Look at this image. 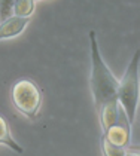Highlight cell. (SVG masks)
I'll use <instances>...</instances> for the list:
<instances>
[{"label":"cell","mask_w":140,"mask_h":156,"mask_svg":"<svg viewBox=\"0 0 140 156\" xmlns=\"http://www.w3.org/2000/svg\"><path fill=\"white\" fill-rule=\"evenodd\" d=\"M88 37H90V49H91V91H93L95 110H98L106 101L116 98L119 80L110 72V69L107 67V64L100 54L95 31L91 30Z\"/></svg>","instance_id":"1"},{"label":"cell","mask_w":140,"mask_h":156,"mask_svg":"<svg viewBox=\"0 0 140 156\" xmlns=\"http://www.w3.org/2000/svg\"><path fill=\"white\" fill-rule=\"evenodd\" d=\"M139 49L134 52L133 58L130 61L128 67L124 73L122 79L118 83V103L124 108L130 123L133 125L136 110H137V103H139Z\"/></svg>","instance_id":"2"},{"label":"cell","mask_w":140,"mask_h":156,"mask_svg":"<svg viewBox=\"0 0 140 156\" xmlns=\"http://www.w3.org/2000/svg\"><path fill=\"white\" fill-rule=\"evenodd\" d=\"M13 107L27 118H35L42 104V89L31 79H20L12 85Z\"/></svg>","instance_id":"3"},{"label":"cell","mask_w":140,"mask_h":156,"mask_svg":"<svg viewBox=\"0 0 140 156\" xmlns=\"http://www.w3.org/2000/svg\"><path fill=\"white\" fill-rule=\"evenodd\" d=\"M103 137L110 144H115L119 147H127L131 138V123L124 112V108L119 107L118 118L112 126H109L106 131H103Z\"/></svg>","instance_id":"4"},{"label":"cell","mask_w":140,"mask_h":156,"mask_svg":"<svg viewBox=\"0 0 140 156\" xmlns=\"http://www.w3.org/2000/svg\"><path fill=\"white\" fill-rule=\"evenodd\" d=\"M30 18H21V16H13L11 15L5 21L0 23V40L12 39V37L20 36L27 27Z\"/></svg>","instance_id":"5"},{"label":"cell","mask_w":140,"mask_h":156,"mask_svg":"<svg viewBox=\"0 0 140 156\" xmlns=\"http://www.w3.org/2000/svg\"><path fill=\"white\" fill-rule=\"evenodd\" d=\"M119 103H118V98L115 100H110V101H106L101 107L97 110L98 116H100V122H101V126H103V131H106L109 126H112L115 123V120L118 118V112H119Z\"/></svg>","instance_id":"6"},{"label":"cell","mask_w":140,"mask_h":156,"mask_svg":"<svg viewBox=\"0 0 140 156\" xmlns=\"http://www.w3.org/2000/svg\"><path fill=\"white\" fill-rule=\"evenodd\" d=\"M0 144L8 146L11 150H13V152H15V153H18V155H23L24 153L23 146L17 143V141H15V138H12L9 123H8V120L5 119L2 115H0Z\"/></svg>","instance_id":"7"},{"label":"cell","mask_w":140,"mask_h":156,"mask_svg":"<svg viewBox=\"0 0 140 156\" xmlns=\"http://www.w3.org/2000/svg\"><path fill=\"white\" fill-rule=\"evenodd\" d=\"M36 0H15L12 6V15L21 16V18H30L35 12Z\"/></svg>","instance_id":"8"},{"label":"cell","mask_w":140,"mask_h":156,"mask_svg":"<svg viewBox=\"0 0 140 156\" xmlns=\"http://www.w3.org/2000/svg\"><path fill=\"white\" fill-rule=\"evenodd\" d=\"M100 147L103 156H125V147H119L115 144H110L105 137L100 138Z\"/></svg>","instance_id":"9"},{"label":"cell","mask_w":140,"mask_h":156,"mask_svg":"<svg viewBox=\"0 0 140 156\" xmlns=\"http://www.w3.org/2000/svg\"><path fill=\"white\" fill-rule=\"evenodd\" d=\"M15 0H0V21H5L12 15V6Z\"/></svg>","instance_id":"10"},{"label":"cell","mask_w":140,"mask_h":156,"mask_svg":"<svg viewBox=\"0 0 140 156\" xmlns=\"http://www.w3.org/2000/svg\"><path fill=\"white\" fill-rule=\"evenodd\" d=\"M125 156H140V153L137 149H130V150L125 149Z\"/></svg>","instance_id":"11"}]
</instances>
